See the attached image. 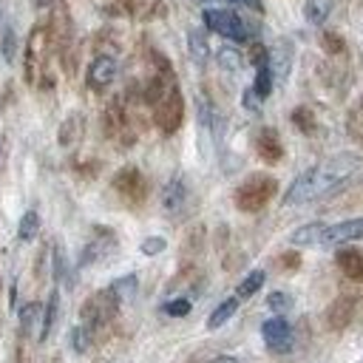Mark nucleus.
<instances>
[{"mask_svg": "<svg viewBox=\"0 0 363 363\" xmlns=\"http://www.w3.org/2000/svg\"><path fill=\"white\" fill-rule=\"evenodd\" d=\"M278 190V182L272 176H264V173H255L250 179H244L235 190V207L244 210V213H258L269 204V199L275 196Z\"/></svg>", "mask_w": 363, "mask_h": 363, "instance_id": "f03ea898", "label": "nucleus"}, {"mask_svg": "<svg viewBox=\"0 0 363 363\" xmlns=\"http://www.w3.org/2000/svg\"><path fill=\"white\" fill-rule=\"evenodd\" d=\"M37 320H43L40 303H26V306L20 309V332H23V337H28V335L34 332Z\"/></svg>", "mask_w": 363, "mask_h": 363, "instance_id": "5701e85b", "label": "nucleus"}, {"mask_svg": "<svg viewBox=\"0 0 363 363\" xmlns=\"http://www.w3.org/2000/svg\"><path fill=\"white\" fill-rule=\"evenodd\" d=\"M164 312H167V315H173V318H182V315H187V312H190V301H187V298L167 301V303H164Z\"/></svg>", "mask_w": 363, "mask_h": 363, "instance_id": "7c9ffc66", "label": "nucleus"}, {"mask_svg": "<svg viewBox=\"0 0 363 363\" xmlns=\"http://www.w3.org/2000/svg\"><path fill=\"white\" fill-rule=\"evenodd\" d=\"M354 238H363V216L349 218V221H337V224H326L320 244H346Z\"/></svg>", "mask_w": 363, "mask_h": 363, "instance_id": "1a4fd4ad", "label": "nucleus"}, {"mask_svg": "<svg viewBox=\"0 0 363 363\" xmlns=\"http://www.w3.org/2000/svg\"><path fill=\"white\" fill-rule=\"evenodd\" d=\"M235 309H238V298H227V301H221V303L210 312V318H207V329H218V326H224V323L235 315Z\"/></svg>", "mask_w": 363, "mask_h": 363, "instance_id": "a211bd4d", "label": "nucleus"}, {"mask_svg": "<svg viewBox=\"0 0 363 363\" xmlns=\"http://www.w3.org/2000/svg\"><path fill=\"white\" fill-rule=\"evenodd\" d=\"M323 230H326L323 221L303 224V227H298V230L289 235V244H295V247H315V244L323 241Z\"/></svg>", "mask_w": 363, "mask_h": 363, "instance_id": "2eb2a0df", "label": "nucleus"}, {"mask_svg": "<svg viewBox=\"0 0 363 363\" xmlns=\"http://www.w3.org/2000/svg\"><path fill=\"white\" fill-rule=\"evenodd\" d=\"M224 3H241V6H250V9H255V11H264L261 0H224Z\"/></svg>", "mask_w": 363, "mask_h": 363, "instance_id": "f704fd0d", "label": "nucleus"}, {"mask_svg": "<svg viewBox=\"0 0 363 363\" xmlns=\"http://www.w3.org/2000/svg\"><path fill=\"white\" fill-rule=\"evenodd\" d=\"M201 20H204V26H207L210 31H216V34L233 40V43H244V40L250 37L247 23H244L233 9H204Z\"/></svg>", "mask_w": 363, "mask_h": 363, "instance_id": "7ed1b4c3", "label": "nucleus"}, {"mask_svg": "<svg viewBox=\"0 0 363 363\" xmlns=\"http://www.w3.org/2000/svg\"><path fill=\"white\" fill-rule=\"evenodd\" d=\"M113 187H116V193H119L122 199H128V201H133V204H139V201L145 199V193H147L145 176H142L136 167H122V170L113 176Z\"/></svg>", "mask_w": 363, "mask_h": 363, "instance_id": "0eeeda50", "label": "nucleus"}, {"mask_svg": "<svg viewBox=\"0 0 363 363\" xmlns=\"http://www.w3.org/2000/svg\"><path fill=\"white\" fill-rule=\"evenodd\" d=\"M292 122H295V128H301L303 133H315V128H318L315 113H312L309 108H295V111H292Z\"/></svg>", "mask_w": 363, "mask_h": 363, "instance_id": "bb28decb", "label": "nucleus"}, {"mask_svg": "<svg viewBox=\"0 0 363 363\" xmlns=\"http://www.w3.org/2000/svg\"><path fill=\"white\" fill-rule=\"evenodd\" d=\"M258 105H261V96H258L252 88H247V91H244V108H250V111H258Z\"/></svg>", "mask_w": 363, "mask_h": 363, "instance_id": "72a5a7b5", "label": "nucleus"}, {"mask_svg": "<svg viewBox=\"0 0 363 363\" xmlns=\"http://www.w3.org/2000/svg\"><path fill=\"white\" fill-rule=\"evenodd\" d=\"M57 306H60V292L54 289L51 298H48V306H45V312H43V320H40V340L48 337V332H51V326H54V320H57Z\"/></svg>", "mask_w": 363, "mask_h": 363, "instance_id": "b1692460", "label": "nucleus"}, {"mask_svg": "<svg viewBox=\"0 0 363 363\" xmlns=\"http://www.w3.org/2000/svg\"><path fill=\"white\" fill-rule=\"evenodd\" d=\"M210 363H238L235 357H230V354H221V357H213Z\"/></svg>", "mask_w": 363, "mask_h": 363, "instance_id": "c9c22d12", "label": "nucleus"}, {"mask_svg": "<svg viewBox=\"0 0 363 363\" xmlns=\"http://www.w3.org/2000/svg\"><path fill=\"white\" fill-rule=\"evenodd\" d=\"M267 306H269L272 312L284 315V312H289V309H292V298H289L286 292H272V295L267 298Z\"/></svg>", "mask_w": 363, "mask_h": 363, "instance_id": "cd10ccee", "label": "nucleus"}, {"mask_svg": "<svg viewBox=\"0 0 363 363\" xmlns=\"http://www.w3.org/2000/svg\"><path fill=\"white\" fill-rule=\"evenodd\" d=\"M79 133H82V119H79V116H68V119L62 122V128H60V145H62V147L74 145Z\"/></svg>", "mask_w": 363, "mask_h": 363, "instance_id": "393cba45", "label": "nucleus"}, {"mask_svg": "<svg viewBox=\"0 0 363 363\" xmlns=\"http://www.w3.org/2000/svg\"><path fill=\"white\" fill-rule=\"evenodd\" d=\"M352 318H354V301L352 298H337L329 309H326V323H329V329H343V326H349L352 323Z\"/></svg>", "mask_w": 363, "mask_h": 363, "instance_id": "f8f14e48", "label": "nucleus"}, {"mask_svg": "<svg viewBox=\"0 0 363 363\" xmlns=\"http://www.w3.org/2000/svg\"><path fill=\"white\" fill-rule=\"evenodd\" d=\"M289 62H292V45L289 40H281L269 57V68H272V77H278L281 82L289 77Z\"/></svg>", "mask_w": 363, "mask_h": 363, "instance_id": "4468645a", "label": "nucleus"}, {"mask_svg": "<svg viewBox=\"0 0 363 363\" xmlns=\"http://www.w3.org/2000/svg\"><path fill=\"white\" fill-rule=\"evenodd\" d=\"M337 267L346 272V278L363 281V252L360 250H352V247L337 250Z\"/></svg>", "mask_w": 363, "mask_h": 363, "instance_id": "ddd939ff", "label": "nucleus"}, {"mask_svg": "<svg viewBox=\"0 0 363 363\" xmlns=\"http://www.w3.org/2000/svg\"><path fill=\"white\" fill-rule=\"evenodd\" d=\"M272 68H269V60L267 62H261L258 65V71H255V82H252V91L261 96V99H267L269 94H272Z\"/></svg>", "mask_w": 363, "mask_h": 363, "instance_id": "aec40b11", "label": "nucleus"}, {"mask_svg": "<svg viewBox=\"0 0 363 363\" xmlns=\"http://www.w3.org/2000/svg\"><path fill=\"white\" fill-rule=\"evenodd\" d=\"M332 6H335V0H306L303 3V14H306V20L312 26H323L329 20V14H332Z\"/></svg>", "mask_w": 363, "mask_h": 363, "instance_id": "f3484780", "label": "nucleus"}, {"mask_svg": "<svg viewBox=\"0 0 363 363\" xmlns=\"http://www.w3.org/2000/svg\"><path fill=\"white\" fill-rule=\"evenodd\" d=\"M284 264H286V267H298V255H289V258H284Z\"/></svg>", "mask_w": 363, "mask_h": 363, "instance_id": "e433bc0d", "label": "nucleus"}, {"mask_svg": "<svg viewBox=\"0 0 363 363\" xmlns=\"http://www.w3.org/2000/svg\"><path fill=\"white\" fill-rule=\"evenodd\" d=\"M111 289H113V295H116L119 301H130V298L136 295V275H122V278H116V281L111 284Z\"/></svg>", "mask_w": 363, "mask_h": 363, "instance_id": "a878e982", "label": "nucleus"}, {"mask_svg": "<svg viewBox=\"0 0 363 363\" xmlns=\"http://www.w3.org/2000/svg\"><path fill=\"white\" fill-rule=\"evenodd\" d=\"M14 48H17L14 28H6V34H3V57H6L9 62H14Z\"/></svg>", "mask_w": 363, "mask_h": 363, "instance_id": "2f4dec72", "label": "nucleus"}, {"mask_svg": "<svg viewBox=\"0 0 363 363\" xmlns=\"http://www.w3.org/2000/svg\"><path fill=\"white\" fill-rule=\"evenodd\" d=\"M184 201H187V184L182 176H173L162 190V207H164V213L176 216L184 207Z\"/></svg>", "mask_w": 363, "mask_h": 363, "instance_id": "9b49d317", "label": "nucleus"}, {"mask_svg": "<svg viewBox=\"0 0 363 363\" xmlns=\"http://www.w3.org/2000/svg\"><path fill=\"white\" fill-rule=\"evenodd\" d=\"M119 298L113 295V289L108 286V289H102V292H94L85 303H82V309H79V318H82V323L88 326V329H94V326H105L113 315H116V309H119Z\"/></svg>", "mask_w": 363, "mask_h": 363, "instance_id": "20e7f679", "label": "nucleus"}, {"mask_svg": "<svg viewBox=\"0 0 363 363\" xmlns=\"http://www.w3.org/2000/svg\"><path fill=\"white\" fill-rule=\"evenodd\" d=\"M264 281H267V272L264 269H252L241 284H238V289H235V298H252L261 286H264Z\"/></svg>", "mask_w": 363, "mask_h": 363, "instance_id": "412c9836", "label": "nucleus"}, {"mask_svg": "<svg viewBox=\"0 0 363 363\" xmlns=\"http://www.w3.org/2000/svg\"><path fill=\"white\" fill-rule=\"evenodd\" d=\"M164 247H167V244H164V238H162V235H150V238H145V241L139 244L142 255H159Z\"/></svg>", "mask_w": 363, "mask_h": 363, "instance_id": "c756f323", "label": "nucleus"}, {"mask_svg": "<svg viewBox=\"0 0 363 363\" xmlns=\"http://www.w3.org/2000/svg\"><path fill=\"white\" fill-rule=\"evenodd\" d=\"M37 233H40V216H37V210H26L17 224V235H20V241H31V238H37Z\"/></svg>", "mask_w": 363, "mask_h": 363, "instance_id": "4be33fe9", "label": "nucleus"}, {"mask_svg": "<svg viewBox=\"0 0 363 363\" xmlns=\"http://www.w3.org/2000/svg\"><path fill=\"white\" fill-rule=\"evenodd\" d=\"M255 150H258V156H261L264 162H269V164L281 162V156H284V145H281V139H278V133H275L272 128H261V130H258V136H255Z\"/></svg>", "mask_w": 363, "mask_h": 363, "instance_id": "9d476101", "label": "nucleus"}, {"mask_svg": "<svg viewBox=\"0 0 363 363\" xmlns=\"http://www.w3.org/2000/svg\"><path fill=\"white\" fill-rule=\"evenodd\" d=\"M320 43H323L326 51H332V54H340V51H343V40H340L337 34H332V31H323V34H320Z\"/></svg>", "mask_w": 363, "mask_h": 363, "instance_id": "473e14b6", "label": "nucleus"}, {"mask_svg": "<svg viewBox=\"0 0 363 363\" xmlns=\"http://www.w3.org/2000/svg\"><path fill=\"white\" fill-rule=\"evenodd\" d=\"M153 108H156V125L164 133H173L184 119V99L176 85H167V91L153 102Z\"/></svg>", "mask_w": 363, "mask_h": 363, "instance_id": "39448f33", "label": "nucleus"}, {"mask_svg": "<svg viewBox=\"0 0 363 363\" xmlns=\"http://www.w3.org/2000/svg\"><path fill=\"white\" fill-rule=\"evenodd\" d=\"M113 79H116V60L108 54L94 57V62L88 65V85L94 91H105Z\"/></svg>", "mask_w": 363, "mask_h": 363, "instance_id": "6e6552de", "label": "nucleus"}, {"mask_svg": "<svg viewBox=\"0 0 363 363\" xmlns=\"http://www.w3.org/2000/svg\"><path fill=\"white\" fill-rule=\"evenodd\" d=\"M216 57H218V65H221L227 74H238L241 65H244V57H241V51H238L235 45H221V48L216 51Z\"/></svg>", "mask_w": 363, "mask_h": 363, "instance_id": "6ab92c4d", "label": "nucleus"}, {"mask_svg": "<svg viewBox=\"0 0 363 363\" xmlns=\"http://www.w3.org/2000/svg\"><path fill=\"white\" fill-rule=\"evenodd\" d=\"M187 51H190V60L201 68L210 57V45H207V34L204 28H190L187 31Z\"/></svg>", "mask_w": 363, "mask_h": 363, "instance_id": "dca6fc26", "label": "nucleus"}, {"mask_svg": "<svg viewBox=\"0 0 363 363\" xmlns=\"http://www.w3.org/2000/svg\"><path fill=\"white\" fill-rule=\"evenodd\" d=\"M360 159L354 153H337L309 170H303L286 190L284 204H309L326 193H332L335 187H340L354 170H357Z\"/></svg>", "mask_w": 363, "mask_h": 363, "instance_id": "f257e3e1", "label": "nucleus"}, {"mask_svg": "<svg viewBox=\"0 0 363 363\" xmlns=\"http://www.w3.org/2000/svg\"><path fill=\"white\" fill-rule=\"evenodd\" d=\"M261 335H264V343L269 346V352H278V354L289 352V349H292V340H295V337H292V326H289L281 315L264 320Z\"/></svg>", "mask_w": 363, "mask_h": 363, "instance_id": "423d86ee", "label": "nucleus"}, {"mask_svg": "<svg viewBox=\"0 0 363 363\" xmlns=\"http://www.w3.org/2000/svg\"><path fill=\"white\" fill-rule=\"evenodd\" d=\"M88 337H91V329L82 323V326H74L71 329V346L74 352H85L88 349Z\"/></svg>", "mask_w": 363, "mask_h": 363, "instance_id": "c85d7f7f", "label": "nucleus"}]
</instances>
